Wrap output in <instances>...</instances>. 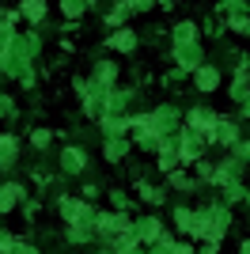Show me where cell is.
I'll list each match as a JSON object with an SVG mask.
<instances>
[{"mask_svg":"<svg viewBox=\"0 0 250 254\" xmlns=\"http://www.w3.org/2000/svg\"><path fill=\"white\" fill-rule=\"evenodd\" d=\"M61 163H64V171H80L83 156H80V152H76V148H68V152H64V156H61Z\"/></svg>","mask_w":250,"mask_h":254,"instance_id":"6da1fadb","label":"cell"},{"mask_svg":"<svg viewBox=\"0 0 250 254\" xmlns=\"http://www.w3.org/2000/svg\"><path fill=\"white\" fill-rule=\"evenodd\" d=\"M197 87H201V91H212V87H216V72L201 68V72H197Z\"/></svg>","mask_w":250,"mask_h":254,"instance_id":"7a4b0ae2","label":"cell"},{"mask_svg":"<svg viewBox=\"0 0 250 254\" xmlns=\"http://www.w3.org/2000/svg\"><path fill=\"white\" fill-rule=\"evenodd\" d=\"M133 42H136V38H133L129 31H125V34H114V38H110V46H114V50H133Z\"/></svg>","mask_w":250,"mask_h":254,"instance_id":"3957f363","label":"cell"},{"mask_svg":"<svg viewBox=\"0 0 250 254\" xmlns=\"http://www.w3.org/2000/svg\"><path fill=\"white\" fill-rule=\"evenodd\" d=\"M23 11H27L31 19H42V15H46V4H23Z\"/></svg>","mask_w":250,"mask_h":254,"instance_id":"277c9868","label":"cell"}]
</instances>
